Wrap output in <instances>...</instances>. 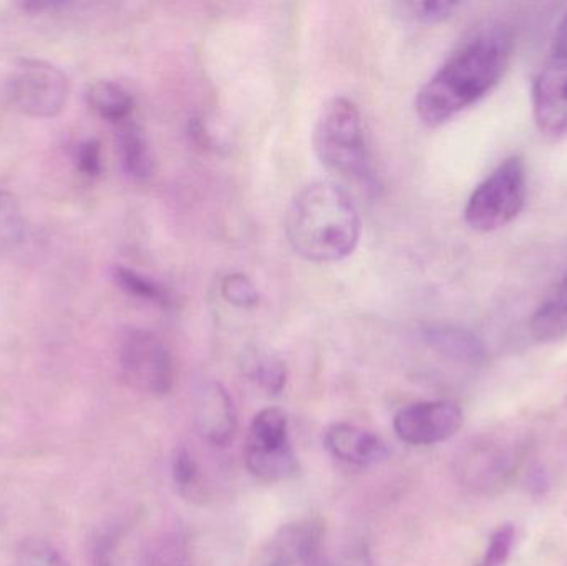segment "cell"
Returning <instances> with one entry per match:
<instances>
[{
    "label": "cell",
    "mask_w": 567,
    "mask_h": 566,
    "mask_svg": "<svg viewBox=\"0 0 567 566\" xmlns=\"http://www.w3.org/2000/svg\"><path fill=\"white\" fill-rule=\"evenodd\" d=\"M513 45L512 32L505 27L489 25L476 32L420 89L415 100L419 119L426 126H440L475 105L505 75Z\"/></svg>",
    "instance_id": "cell-1"
},
{
    "label": "cell",
    "mask_w": 567,
    "mask_h": 566,
    "mask_svg": "<svg viewBox=\"0 0 567 566\" xmlns=\"http://www.w3.org/2000/svg\"><path fill=\"white\" fill-rule=\"evenodd\" d=\"M286 236L300 258L317 265L339 263L359 245V212L336 183L313 182L290 202Z\"/></svg>",
    "instance_id": "cell-2"
},
{
    "label": "cell",
    "mask_w": 567,
    "mask_h": 566,
    "mask_svg": "<svg viewBox=\"0 0 567 566\" xmlns=\"http://www.w3.org/2000/svg\"><path fill=\"white\" fill-rule=\"evenodd\" d=\"M313 150L322 165L349 178H369V153L359 110L346 96L329 100L313 128Z\"/></svg>",
    "instance_id": "cell-3"
},
{
    "label": "cell",
    "mask_w": 567,
    "mask_h": 566,
    "mask_svg": "<svg viewBox=\"0 0 567 566\" xmlns=\"http://www.w3.org/2000/svg\"><path fill=\"white\" fill-rule=\"evenodd\" d=\"M526 166L519 156L503 162L485 182L476 186L466 203L465 222L478 233L505 228L526 203Z\"/></svg>",
    "instance_id": "cell-4"
},
{
    "label": "cell",
    "mask_w": 567,
    "mask_h": 566,
    "mask_svg": "<svg viewBox=\"0 0 567 566\" xmlns=\"http://www.w3.org/2000/svg\"><path fill=\"white\" fill-rule=\"evenodd\" d=\"M245 462L248 471L268 484L290 481L300 472L289 435V419L278 408L262 409L249 425Z\"/></svg>",
    "instance_id": "cell-5"
},
{
    "label": "cell",
    "mask_w": 567,
    "mask_h": 566,
    "mask_svg": "<svg viewBox=\"0 0 567 566\" xmlns=\"http://www.w3.org/2000/svg\"><path fill=\"white\" fill-rule=\"evenodd\" d=\"M120 368L130 388L163 398L175 385V362L165 342L145 329L132 328L120 339Z\"/></svg>",
    "instance_id": "cell-6"
},
{
    "label": "cell",
    "mask_w": 567,
    "mask_h": 566,
    "mask_svg": "<svg viewBox=\"0 0 567 566\" xmlns=\"http://www.w3.org/2000/svg\"><path fill=\"white\" fill-rule=\"evenodd\" d=\"M70 82L45 60L23 59L13 66L9 96L19 112L33 119H53L69 102Z\"/></svg>",
    "instance_id": "cell-7"
},
{
    "label": "cell",
    "mask_w": 567,
    "mask_h": 566,
    "mask_svg": "<svg viewBox=\"0 0 567 566\" xmlns=\"http://www.w3.org/2000/svg\"><path fill=\"white\" fill-rule=\"evenodd\" d=\"M463 425V411L455 402L425 401L396 412L393 431L410 445H435L449 441Z\"/></svg>",
    "instance_id": "cell-8"
},
{
    "label": "cell",
    "mask_w": 567,
    "mask_h": 566,
    "mask_svg": "<svg viewBox=\"0 0 567 566\" xmlns=\"http://www.w3.org/2000/svg\"><path fill=\"white\" fill-rule=\"evenodd\" d=\"M322 524L316 518L290 522L268 538L252 566H322Z\"/></svg>",
    "instance_id": "cell-9"
},
{
    "label": "cell",
    "mask_w": 567,
    "mask_h": 566,
    "mask_svg": "<svg viewBox=\"0 0 567 566\" xmlns=\"http://www.w3.org/2000/svg\"><path fill=\"white\" fill-rule=\"evenodd\" d=\"M533 113L539 132L551 142L567 136V60L549 55L533 86Z\"/></svg>",
    "instance_id": "cell-10"
},
{
    "label": "cell",
    "mask_w": 567,
    "mask_h": 566,
    "mask_svg": "<svg viewBox=\"0 0 567 566\" xmlns=\"http://www.w3.org/2000/svg\"><path fill=\"white\" fill-rule=\"evenodd\" d=\"M327 451L352 465H373L389 457V447L382 438L352 424H336L323 438Z\"/></svg>",
    "instance_id": "cell-11"
},
{
    "label": "cell",
    "mask_w": 567,
    "mask_h": 566,
    "mask_svg": "<svg viewBox=\"0 0 567 566\" xmlns=\"http://www.w3.org/2000/svg\"><path fill=\"white\" fill-rule=\"evenodd\" d=\"M196 424L206 441L225 447L235 438L238 428L235 405L228 392L219 384L203 389L196 402Z\"/></svg>",
    "instance_id": "cell-12"
},
{
    "label": "cell",
    "mask_w": 567,
    "mask_h": 566,
    "mask_svg": "<svg viewBox=\"0 0 567 566\" xmlns=\"http://www.w3.org/2000/svg\"><path fill=\"white\" fill-rule=\"evenodd\" d=\"M515 467V454L508 449L489 447L476 449L466 455L462 474L466 484L473 487H495L505 481L506 475Z\"/></svg>",
    "instance_id": "cell-13"
},
{
    "label": "cell",
    "mask_w": 567,
    "mask_h": 566,
    "mask_svg": "<svg viewBox=\"0 0 567 566\" xmlns=\"http://www.w3.org/2000/svg\"><path fill=\"white\" fill-rule=\"evenodd\" d=\"M423 336L435 351L453 361L470 366L482 364L485 361L486 352L482 342L462 329L430 326L423 331Z\"/></svg>",
    "instance_id": "cell-14"
},
{
    "label": "cell",
    "mask_w": 567,
    "mask_h": 566,
    "mask_svg": "<svg viewBox=\"0 0 567 566\" xmlns=\"http://www.w3.org/2000/svg\"><path fill=\"white\" fill-rule=\"evenodd\" d=\"M116 142H118L120 159L126 175L132 176L133 179L150 178L155 169V163H153L152 150L145 132L136 123L126 120L120 123Z\"/></svg>",
    "instance_id": "cell-15"
},
{
    "label": "cell",
    "mask_w": 567,
    "mask_h": 566,
    "mask_svg": "<svg viewBox=\"0 0 567 566\" xmlns=\"http://www.w3.org/2000/svg\"><path fill=\"white\" fill-rule=\"evenodd\" d=\"M536 341L553 342L567 336V275L532 319Z\"/></svg>",
    "instance_id": "cell-16"
},
{
    "label": "cell",
    "mask_w": 567,
    "mask_h": 566,
    "mask_svg": "<svg viewBox=\"0 0 567 566\" xmlns=\"http://www.w3.org/2000/svg\"><path fill=\"white\" fill-rule=\"evenodd\" d=\"M90 109L109 120V122L123 123L130 120L132 115L133 103L132 95L123 89L118 83L110 82V80H99L92 83L86 92Z\"/></svg>",
    "instance_id": "cell-17"
},
{
    "label": "cell",
    "mask_w": 567,
    "mask_h": 566,
    "mask_svg": "<svg viewBox=\"0 0 567 566\" xmlns=\"http://www.w3.org/2000/svg\"><path fill=\"white\" fill-rule=\"evenodd\" d=\"M112 278L115 285L132 298L153 302V305L162 306V308H166L172 302V296L159 282L153 281L152 278H146V276L140 275L133 269L125 268V266H115Z\"/></svg>",
    "instance_id": "cell-18"
},
{
    "label": "cell",
    "mask_w": 567,
    "mask_h": 566,
    "mask_svg": "<svg viewBox=\"0 0 567 566\" xmlns=\"http://www.w3.org/2000/svg\"><path fill=\"white\" fill-rule=\"evenodd\" d=\"M172 474L176 488L183 497L188 501L203 497L205 487H203L202 469L196 464L188 449H176L172 459Z\"/></svg>",
    "instance_id": "cell-19"
},
{
    "label": "cell",
    "mask_w": 567,
    "mask_h": 566,
    "mask_svg": "<svg viewBox=\"0 0 567 566\" xmlns=\"http://www.w3.org/2000/svg\"><path fill=\"white\" fill-rule=\"evenodd\" d=\"M27 226L19 199L0 189V248H10L25 239Z\"/></svg>",
    "instance_id": "cell-20"
},
{
    "label": "cell",
    "mask_w": 567,
    "mask_h": 566,
    "mask_svg": "<svg viewBox=\"0 0 567 566\" xmlns=\"http://www.w3.org/2000/svg\"><path fill=\"white\" fill-rule=\"evenodd\" d=\"M249 378L258 382L268 394H281L286 388V366L279 359L266 354H255L246 364Z\"/></svg>",
    "instance_id": "cell-21"
},
{
    "label": "cell",
    "mask_w": 567,
    "mask_h": 566,
    "mask_svg": "<svg viewBox=\"0 0 567 566\" xmlns=\"http://www.w3.org/2000/svg\"><path fill=\"white\" fill-rule=\"evenodd\" d=\"M221 295L235 308H255L259 302V292L255 282L248 276L239 275V272L223 279Z\"/></svg>",
    "instance_id": "cell-22"
},
{
    "label": "cell",
    "mask_w": 567,
    "mask_h": 566,
    "mask_svg": "<svg viewBox=\"0 0 567 566\" xmlns=\"http://www.w3.org/2000/svg\"><path fill=\"white\" fill-rule=\"evenodd\" d=\"M17 566H66L62 555L43 541H23L17 552Z\"/></svg>",
    "instance_id": "cell-23"
},
{
    "label": "cell",
    "mask_w": 567,
    "mask_h": 566,
    "mask_svg": "<svg viewBox=\"0 0 567 566\" xmlns=\"http://www.w3.org/2000/svg\"><path fill=\"white\" fill-rule=\"evenodd\" d=\"M516 531L512 524L502 525L489 537L488 548L478 566H503L512 555L515 545Z\"/></svg>",
    "instance_id": "cell-24"
},
{
    "label": "cell",
    "mask_w": 567,
    "mask_h": 566,
    "mask_svg": "<svg viewBox=\"0 0 567 566\" xmlns=\"http://www.w3.org/2000/svg\"><path fill=\"white\" fill-rule=\"evenodd\" d=\"M148 566H188V550L179 537H168L153 550Z\"/></svg>",
    "instance_id": "cell-25"
},
{
    "label": "cell",
    "mask_w": 567,
    "mask_h": 566,
    "mask_svg": "<svg viewBox=\"0 0 567 566\" xmlns=\"http://www.w3.org/2000/svg\"><path fill=\"white\" fill-rule=\"evenodd\" d=\"M76 168L86 176H99L102 173V148L96 140H86L75 150Z\"/></svg>",
    "instance_id": "cell-26"
},
{
    "label": "cell",
    "mask_w": 567,
    "mask_h": 566,
    "mask_svg": "<svg viewBox=\"0 0 567 566\" xmlns=\"http://www.w3.org/2000/svg\"><path fill=\"white\" fill-rule=\"evenodd\" d=\"M458 6L460 3L446 2V0H433V2L413 3V10L423 22H440V20L452 16Z\"/></svg>",
    "instance_id": "cell-27"
},
{
    "label": "cell",
    "mask_w": 567,
    "mask_h": 566,
    "mask_svg": "<svg viewBox=\"0 0 567 566\" xmlns=\"http://www.w3.org/2000/svg\"><path fill=\"white\" fill-rule=\"evenodd\" d=\"M528 487L533 495H545L549 488V477L545 469L536 465L528 474Z\"/></svg>",
    "instance_id": "cell-28"
},
{
    "label": "cell",
    "mask_w": 567,
    "mask_h": 566,
    "mask_svg": "<svg viewBox=\"0 0 567 566\" xmlns=\"http://www.w3.org/2000/svg\"><path fill=\"white\" fill-rule=\"evenodd\" d=\"M553 56L567 60V12L559 22L558 30H556L555 42H553Z\"/></svg>",
    "instance_id": "cell-29"
}]
</instances>
